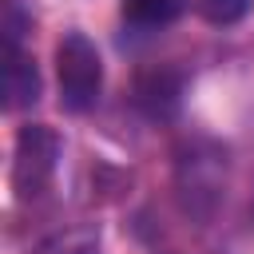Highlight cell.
Listing matches in <instances>:
<instances>
[{
    "mask_svg": "<svg viewBox=\"0 0 254 254\" xmlns=\"http://www.w3.org/2000/svg\"><path fill=\"white\" fill-rule=\"evenodd\" d=\"M56 79H60V107L83 115L95 107L103 87V60L83 32H67L56 44Z\"/></svg>",
    "mask_w": 254,
    "mask_h": 254,
    "instance_id": "6da1fadb",
    "label": "cell"
},
{
    "mask_svg": "<svg viewBox=\"0 0 254 254\" xmlns=\"http://www.w3.org/2000/svg\"><path fill=\"white\" fill-rule=\"evenodd\" d=\"M60 163V135L48 123H24L16 131V155H12V190L16 198L32 202L48 190Z\"/></svg>",
    "mask_w": 254,
    "mask_h": 254,
    "instance_id": "7a4b0ae2",
    "label": "cell"
},
{
    "mask_svg": "<svg viewBox=\"0 0 254 254\" xmlns=\"http://www.w3.org/2000/svg\"><path fill=\"white\" fill-rule=\"evenodd\" d=\"M40 99V71L36 60L20 44H4V107L20 111Z\"/></svg>",
    "mask_w": 254,
    "mask_h": 254,
    "instance_id": "3957f363",
    "label": "cell"
},
{
    "mask_svg": "<svg viewBox=\"0 0 254 254\" xmlns=\"http://www.w3.org/2000/svg\"><path fill=\"white\" fill-rule=\"evenodd\" d=\"M187 8V0H123V16L139 28H159L179 20Z\"/></svg>",
    "mask_w": 254,
    "mask_h": 254,
    "instance_id": "277c9868",
    "label": "cell"
},
{
    "mask_svg": "<svg viewBox=\"0 0 254 254\" xmlns=\"http://www.w3.org/2000/svg\"><path fill=\"white\" fill-rule=\"evenodd\" d=\"M32 254H99V230H60L52 238H44Z\"/></svg>",
    "mask_w": 254,
    "mask_h": 254,
    "instance_id": "5b68a950",
    "label": "cell"
},
{
    "mask_svg": "<svg viewBox=\"0 0 254 254\" xmlns=\"http://www.w3.org/2000/svg\"><path fill=\"white\" fill-rule=\"evenodd\" d=\"M194 8H198V16H202L206 24L230 28V24H238V20L250 12V0H194Z\"/></svg>",
    "mask_w": 254,
    "mask_h": 254,
    "instance_id": "8992f818",
    "label": "cell"
},
{
    "mask_svg": "<svg viewBox=\"0 0 254 254\" xmlns=\"http://www.w3.org/2000/svg\"><path fill=\"white\" fill-rule=\"evenodd\" d=\"M175 95H179V83H175L167 71H163V75L155 71V75H147V79L139 83V99L151 107V115H159V111H163V107H159L163 99H167V103H175Z\"/></svg>",
    "mask_w": 254,
    "mask_h": 254,
    "instance_id": "52a82bcc",
    "label": "cell"
}]
</instances>
